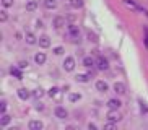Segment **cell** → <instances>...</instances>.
Masks as SVG:
<instances>
[{"mask_svg": "<svg viewBox=\"0 0 148 130\" xmlns=\"http://www.w3.org/2000/svg\"><path fill=\"white\" fill-rule=\"evenodd\" d=\"M2 5H3L5 8H7V7H12V5H13V0H2Z\"/></svg>", "mask_w": 148, "mask_h": 130, "instance_id": "cell-28", "label": "cell"}, {"mask_svg": "<svg viewBox=\"0 0 148 130\" xmlns=\"http://www.w3.org/2000/svg\"><path fill=\"white\" fill-rule=\"evenodd\" d=\"M83 64H85V67H88V68H90V67H93V65H95V60H93L91 57H86V59L83 60Z\"/></svg>", "mask_w": 148, "mask_h": 130, "instance_id": "cell-24", "label": "cell"}, {"mask_svg": "<svg viewBox=\"0 0 148 130\" xmlns=\"http://www.w3.org/2000/svg\"><path fill=\"white\" fill-rule=\"evenodd\" d=\"M39 46L41 47H49V46H51V39H49V36H41L39 38Z\"/></svg>", "mask_w": 148, "mask_h": 130, "instance_id": "cell-8", "label": "cell"}, {"mask_svg": "<svg viewBox=\"0 0 148 130\" xmlns=\"http://www.w3.org/2000/svg\"><path fill=\"white\" fill-rule=\"evenodd\" d=\"M96 65H98V68H99V70H108L109 62H108V59H104V57H98Z\"/></svg>", "mask_w": 148, "mask_h": 130, "instance_id": "cell-2", "label": "cell"}, {"mask_svg": "<svg viewBox=\"0 0 148 130\" xmlns=\"http://www.w3.org/2000/svg\"><path fill=\"white\" fill-rule=\"evenodd\" d=\"M124 5H125L127 8H130V10H140V7L135 3L134 0H124Z\"/></svg>", "mask_w": 148, "mask_h": 130, "instance_id": "cell-14", "label": "cell"}, {"mask_svg": "<svg viewBox=\"0 0 148 130\" xmlns=\"http://www.w3.org/2000/svg\"><path fill=\"white\" fill-rule=\"evenodd\" d=\"M5 111H7V103H2V106H0V112L5 114Z\"/></svg>", "mask_w": 148, "mask_h": 130, "instance_id": "cell-32", "label": "cell"}, {"mask_svg": "<svg viewBox=\"0 0 148 130\" xmlns=\"http://www.w3.org/2000/svg\"><path fill=\"white\" fill-rule=\"evenodd\" d=\"M114 124H116V122H109V124H106V125H104V129H106V130H112L114 127H116Z\"/></svg>", "mask_w": 148, "mask_h": 130, "instance_id": "cell-31", "label": "cell"}, {"mask_svg": "<svg viewBox=\"0 0 148 130\" xmlns=\"http://www.w3.org/2000/svg\"><path fill=\"white\" fill-rule=\"evenodd\" d=\"M88 39L93 41V42H98V36H96L95 33H88Z\"/></svg>", "mask_w": 148, "mask_h": 130, "instance_id": "cell-27", "label": "cell"}, {"mask_svg": "<svg viewBox=\"0 0 148 130\" xmlns=\"http://www.w3.org/2000/svg\"><path fill=\"white\" fill-rule=\"evenodd\" d=\"M34 62H36L38 65H42L44 62H46V54H42V52L36 54V55H34Z\"/></svg>", "mask_w": 148, "mask_h": 130, "instance_id": "cell-12", "label": "cell"}, {"mask_svg": "<svg viewBox=\"0 0 148 130\" xmlns=\"http://www.w3.org/2000/svg\"><path fill=\"white\" fill-rule=\"evenodd\" d=\"M59 94H60V93H59V88H51V90H49V96H51V98H59Z\"/></svg>", "mask_w": 148, "mask_h": 130, "instance_id": "cell-22", "label": "cell"}, {"mask_svg": "<svg viewBox=\"0 0 148 130\" xmlns=\"http://www.w3.org/2000/svg\"><path fill=\"white\" fill-rule=\"evenodd\" d=\"M69 99H70V103H77V101L82 99V94H78V93H72V94L69 96Z\"/></svg>", "mask_w": 148, "mask_h": 130, "instance_id": "cell-19", "label": "cell"}, {"mask_svg": "<svg viewBox=\"0 0 148 130\" xmlns=\"http://www.w3.org/2000/svg\"><path fill=\"white\" fill-rule=\"evenodd\" d=\"M122 106V103L119 99H109L108 101V107L109 109H119Z\"/></svg>", "mask_w": 148, "mask_h": 130, "instance_id": "cell-7", "label": "cell"}, {"mask_svg": "<svg viewBox=\"0 0 148 130\" xmlns=\"http://www.w3.org/2000/svg\"><path fill=\"white\" fill-rule=\"evenodd\" d=\"M44 7L49 10H54L57 7V3H56V0H44Z\"/></svg>", "mask_w": 148, "mask_h": 130, "instance_id": "cell-16", "label": "cell"}, {"mask_svg": "<svg viewBox=\"0 0 148 130\" xmlns=\"http://www.w3.org/2000/svg\"><path fill=\"white\" fill-rule=\"evenodd\" d=\"M106 117H108L109 122H121V120H122V116L117 112V109H111Z\"/></svg>", "mask_w": 148, "mask_h": 130, "instance_id": "cell-1", "label": "cell"}, {"mask_svg": "<svg viewBox=\"0 0 148 130\" xmlns=\"http://www.w3.org/2000/svg\"><path fill=\"white\" fill-rule=\"evenodd\" d=\"M8 124H10V117L7 116V114H3V116H2V119H0V125L5 127V125H8Z\"/></svg>", "mask_w": 148, "mask_h": 130, "instance_id": "cell-21", "label": "cell"}, {"mask_svg": "<svg viewBox=\"0 0 148 130\" xmlns=\"http://www.w3.org/2000/svg\"><path fill=\"white\" fill-rule=\"evenodd\" d=\"M64 68L67 70V72H72V70L75 68V60L72 59V57H67L65 62H64Z\"/></svg>", "mask_w": 148, "mask_h": 130, "instance_id": "cell-3", "label": "cell"}, {"mask_svg": "<svg viewBox=\"0 0 148 130\" xmlns=\"http://www.w3.org/2000/svg\"><path fill=\"white\" fill-rule=\"evenodd\" d=\"M54 112H56V117H59V119H65L67 117V111L62 107V106H57Z\"/></svg>", "mask_w": 148, "mask_h": 130, "instance_id": "cell-5", "label": "cell"}, {"mask_svg": "<svg viewBox=\"0 0 148 130\" xmlns=\"http://www.w3.org/2000/svg\"><path fill=\"white\" fill-rule=\"evenodd\" d=\"M140 109H142V112H145V114L148 112V107H147V104H145V103H142V101H140Z\"/></svg>", "mask_w": 148, "mask_h": 130, "instance_id": "cell-29", "label": "cell"}, {"mask_svg": "<svg viewBox=\"0 0 148 130\" xmlns=\"http://www.w3.org/2000/svg\"><path fill=\"white\" fill-rule=\"evenodd\" d=\"M42 122L41 120H31L29 122V130H41L42 129Z\"/></svg>", "mask_w": 148, "mask_h": 130, "instance_id": "cell-9", "label": "cell"}, {"mask_svg": "<svg viewBox=\"0 0 148 130\" xmlns=\"http://www.w3.org/2000/svg\"><path fill=\"white\" fill-rule=\"evenodd\" d=\"M96 90L101 91V93H106V91L109 90V86H108V83H106V81L99 80V81H96Z\"/></svg>", "mask_w": 148, "mask_h": 130, "instance_id": "cell-4", "label": "cell"}, {"mask_svg": "<svg viewBox=\"0 0 148 130\" xmlns=\"http://www.w3.org/2000/svg\"><path fill=\"white\" fill-rule=\"evenodd\" d=\"M64 25H65V18H62V16H56V18H54V26H56L57 29L62 28Z\"/></svg>", "mask_w": 148, "mask_h": 130, "instance_id": "cell-13", "label": "cell"}, {"mask_svg": "<svg viewBox=\"0 0 148 130\" xmlns=\"http://www.w3.org/2000/svg\"><path fill=\"white\" fill-rule=\"evenodd\" d=\"M88 129H90V130H96V125H95V124H90V125H88Z\"/></svg>", "mask_w": 148, "mask_h": 130, "instance_id": "cell-35", "label": "cell"}, {"mask_svg": "<svg viewBox=\"0 0 148 130\" xmlns=\"http://www.w3.org/2000/svg\"><path fill=\"white\" fill-rule=\"evenodd\" d=\"M7 18H8V16H7V12H5V10H2V12H0V21L5 23V21H7Z\"/></svg>", "mask_w": 148, "mask_h": 130, "instance_id": "cell-26", "label": "cell"}, {"mask_svg": "<svg viewBox=\"0 0 148 130\" xmlns=\"http://www.w3.org/2000/svg\"><path fill=\"white\" fill-rule=\"evenodd\" d=\"M33 96H34V98H38V99H39V98H42V96H44V90H42V88L34 90V91H33Z\"/></svg>", "mask_w": 148, "mask_h": 130, "instance_id": "cell-23", "label": "cell"}, {"mask_svg": "<svg viewBox=\"0 0 148 130\" xmlns=\"http://www.w3.org/2000/svg\"><path fill=\"white\" fill-rule=\"evenodd\" d=\"M114 91H116L117 94H125V86H124V83H116V85H114Z\"/></svg>", "mask_w": 148, "mask_h": 130, "instance_id": "cell-11", "label": "cell"}, {"mask_svg": "<svg viewBox=\"0 0 148 130\" xmlns=\"http://www.w3.org/2000/svg\"><path fill=\"white\" fill-rule=\"evenodd\" d=\"M70 7H72V8H82L83 0H70Z\"/></svg>", "mask_w": 148, "mask_h": 130, "instance_id": "cell-18", "label": "cell"}, {"mask_svg": "<svg viewBox=\"0 0 148 130\" xmlns=\"http://www.w3.org/2000/svg\"><path fill=\"white\" fill-rule=\"evenodd\" d=\"M54 54H56V55H60V54H64V47H56V49H54Z\"/></svg>", "mask_w": 148, "mask_h": 130, "instance_id": "cell-30", "label": "cell"}, {"mask_svg": "<svg viewBox=\"0 0 148 130\" xmlns=\"http://www.w3.org/2000/svg\"><path fill=\"white\" fill-rule=\"evenodd\" d=\"M18 96H20V99H28V98L31 96V93L26 90V88H20V90H18Z\"/></svg>", "mask_w": 148, "mask_h": 130, "instance_id": "cell-10", "label": "cell"}, {"mask_svg": "<svg viewBox=\"0 0 148 130\" xmlns=\"http://www.w3.org/2000/svg\"><path fill=\"white\" fill-rule=\"evenodd\" d=\"M69 33L72 38H78L80 36V29H78V26H75V25H70L69 26Z\"/></svg>", "mask_w": 148, "mask_h": 130, "instance_id": "cell-6", "label": "cell"}, {"mask_svg": "<svg viewBox=\"0 0 148 130\" xmlns=\"http://www.w3.org/2000/svg\"><path fill=\"white\" fill-rule=\"evenodd\" d=\"M28 67V62H20V68H26Z\"/></svg>", "mask_w": 148, "mask_h": 130, "instance_id": "cell-33", "label": "cell"}, {"mask_svg": "<svg viewBox=\"0 0 148 130\" xmlns=\"http://www.w3.org/2000/svg\"><path fill=\"white\" fill-rule=\"evenodd\" d=\"M77 81H80V83H86L90 78H91V73H88V75H77Z\"/></svg>", "mask_w": 148, "mask_h": 130, "instance_id": "cell-15", "label": "cell"}, {"mask_svg": "<svg viewBox=\"0 0 148 130\" xmlns=\"http://www.w3.org/2000/svg\"><path fill=\"white\" fill-rule=\"evenodd\" d=\"M36 109H38V111H42L44 106H42V104H36Z\"/></svg>", "mask_w": 148, "mask_h": 130, "instance_id": "cell-34", "label": "cell"}, {"mask_svg": "<svg viewBox=\"0 0 148 130\" xmlns=\"http://www.w3.org/2000/svg\"><path fill=\"white\" fill-rule=\"evenodd\" d=\"M26 42L28 44H36L38 39H36V36L33 34V33H26Z\"/></svg>", "mask_w": 148, "mask_h": 130, "instance_id": "cell-17", "label": "cell"}, {"mask_svg": "<svg viewBox=\"0 0 148 130\" xmlns=\"http://www.w3.org/2000/svg\"><path fill=\"white\" fill-rule=\"evenodd\" d=\"M12 75H15L18 80H21V78H23V77H21V72H20L18 68H12Z\"/></svg>", "mask_w": 148, "mask_h": 130, "instance_id": "cell-25", "label": "cell"}, {"mask_svg": "<svg viewBox=\"0 0 148 130\" xmlns=\"http://www.w3.org/2000/svg\"><path fill=\"white\" fill-rule=\"evenodd\" d=\"M36 7H38V3H36L34 0H31V2H28V3H26V10H28V12H34Z\"/></svg>", "mask_w": 148, "mask_h": 130, "instance_id": "cell-20", "label": "cell"}]
</instances>
